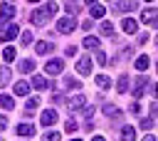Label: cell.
Instances as JSON below:
<instances>
[{
  "instance_id": "obj_1",
  "label": "cell",
  "mask_w": 158,
  "mask_h": 141,
  "mask_svg": "<svg viewBox=\"0 0 158 141\" xmlns=\"http://www.w3.org/2000/svg\"><path fill=\"white\" fill-rule=\"evenodd\" d=\"M62 67H64V64H62V59H49V62H47V67H44V72H47V74H52V77H57V74L62 72Z\"/></svg>"
},
{
  "instance_id": "obj_2",
  "label": "cell",
  "mask_w": 158,
  "mask_h": 141,
  "mask_svg": "<svg viewBox=\"0 0 158 141\" xmlns=\"http://www.w3.org/2000/svg\"><path fill=\"white\" fill-rule=\"evenodd\" d=\"M74 25H77V22H74V17H62V20L57 22V30H59V32H72V30H74Z\"/></svg>"
},
{
  "instance_id": "obj_3",
  "label": "cell",
  "mask_w": 158,
  "mask_h": 141,
  "mask_svg": "<svg viewBox=\"0 0 158 141\" xmlns=\"http://www.w3.org/2000/svg\"><path fill=\"white\" fill-rule=\"evenodd\" d=\"M77 72H79V74H89V72H91V59H89V57H81V59L77 62Z\"/></svg>"
},
{
  "instance_id": "obj_4",
  "label": "cell",
  "mask_w": 158,
  "mask_h": 141,
  "mask_svg": "<svg viewBox=\"0 0 158 141\" xmlns=\"http://www.w3.org/2000/svg\"><path fill=\"white\" fill-rule=\"evenodd\" d=\"M54 121H57V111H52V109L40 116V124H42V126H49V124H54Z\"/></svg>"
},
{
  "instance_id": "obj_5",
  "label": "cell",
  "mask_w": 158,
  "mask_h": 141,
  "mask_svg": "<svg viewBox=\"0 0 158 141\" xmlns=\"http://www.w3.org/2000/svg\"><path fill=\"white\" fill-rule=\"evenodd\" d=\"M12 15H15V7L12 5H0V20H12Z\"/></svg>"
},
{
  "instance_id": "obj_6",
  "label": "cell",
  "mask_w": 158,
  "mask_h": 141,
  "mask_svg": "<svg viewBox=\"0 0 158 141\" xmlns=\"http://www.w3.org/2000/svg\"><path fill=\"white\" fill-rule=\"evenodd\" d=\"M17 134L20 136H32L35 134V126L32 124H17Z\"/></svg>"
},
{
  "instance_id": "obj_7",
  "label": "cell",
  "mask_w": 158,
  "mask_h": 141,
  "mask_svg": "<svg viewBox=\"0 0 158 141\" xmlns=\"http://www.w3.org/2000/svg\"><path fill=\"white\" fill-rule=\"evenodd\" d=\"M47 17H49V15H47L44 10H37V12L32 15V22H35V25H44V22H47Z\"/></svg>"
},
{
  "instance_id": "obj_8",
  "label": "cell",
  "mask_w": 158,
  "mask_h": 141,
  "mask_svg": "<svg viewBox=\"0 0 158 141\" xmlns=\"http://www.w3.org/2000/svg\"><path fill=\"white\" fill-rule=\"evenodd\" d=\"M148 84V79L146 77H141V79H136V87H133V96H141L143 94V87Z\"/></svg>"
},
{
  "instance_id": "obj_9",
  "label": "cell",
  "mask_w": 158,
  "mask_h": 141,
  "mask_svg": "<svg viewBox=\"0 0 158 141\" xmlns=\"http://www.w3.org/2000/svg\"><path fill=\"white\" fill-rule=\"evenodd\" d=\"M79 106H84V96H81V94H77V96L69 99V109H72V111H77Z\"/></svg>"
},
{
  "instance_id": "obj_10",
  "label": "cell",
  "mask_w": 158,
  "mask_h": 141,
  "mask_svg": "<svg viewBox=\"0 0 158 141\" xmlns=\"http://www.w3.org/2000/svg\"><path fill=\"white\" fill-rule=\"evenodd\" d=\"M133 5H136V0H118V2H116V10H118V12H126V10H131Z\"/></svg>"
},
{
  "instance_id": "obj_11",
  "label": "cell",
  "mask_w": 158,
  "mask_h": 141,
  "mask_svg": "<svg viewBox=\"0 0 158 141\" xmlns=\"http://www.w3.org/2000/svg\"><path fill=\"white\" fill-rule=\"evenodd\" d=\"M141 20H143V22H156V20H158V15H156V10H151V7H148V10H143Z\"/></svg>"
},
{
  "instance_id": "obj_12",
  "label": "cell",
  "mask_w": 158,
  "mask_h": 141,
  "mask_svg": "<svg viewBox=\"0 0 158 141\" xmlns=\"http://www.w3.org/2000/svg\"><path fill=\"white\" fill-rule=\"evenodd\" d=\"M121 27H123V32H136V20H131V17H126L123 22H121Z\"/></svg>"
},
{
  "instance_id": "obj_13",
  "label": "cell",
  "mask_w": 158,
  "mask_h": 141,
  "mask_svg": "<svg viewBox=\"0 0 158 141\" xmlns=\"http://www.w3.org/2000/svg\"><path fill=\"white\" fill-rule=\"evenodd\" d=\"M35 49H37V54H47V52H52V42H37Z\"/></svg>"
},
{
  "instance_id": "obj_14",
  "label": "cell",
  "mask_w": 158,
  "mask_h": 141,
  "mask_svg": "<svg viewBox=\"0 0 158 141\" xmlns=\"http://www.w3.org/2000/svg\"><path fill=\"white\" fill-rule=\"evenodd\" d=\"M32 87H35V89H47V87H49V82H47L44 77H40V74H37V77L32 79Z\"/></svg>"
},
{
  "instance_id": "obj_15",
  "label": "cell",
  "mask_w": 158,
  "mask_h": 141,
  "mask_svg": "<svg viewBox=\"0 0 158 141\" xmlns=\"http://www.w3.org/2000/svg\"><path fill=\"white\" fill-rule=\"evenodd\" d=\"M27 92H30L27 82H17V84H15V94H17V96H27Z\"/></svg>"
},
{
  "instance_id": "obj_16",
  "label": "cell",
  "mask_w": 158,
  "mask_h": 141,
  "mask_svg": "<svg viewBox=\"0 0 158 141\" xmlns=\"http://www.w3.org/2000/svg\"><path fill=\"white\" fill-rule=\"evenodd\" d=\"M121 139H123V141H133V139H136L133 126H123V129H121Z\"/></svg>"
},
{
  "instance_id": "obj_17",
  "label": "cell",
  "mask_w": 158,
  "mask_h": 141,
  "mask_svg": "<svg viewBox=\"0 0 158 141\" xmlns=\"http://www.w3.org/2000/svg\"><path fill=\"white\" fill-rule=\"evenodd\" d=\"M0 106L10 111V109L15 106V101H12V96H7V94H0Z\"/></svg>"
},
{
  "instance_id": "obj_18",
  "label": "cell",
  "mask_w": 158,
  "mask_h": 141,
  "mask_svg": "<svg viewBox=\"0 0 158 141\" xmlns=\"http://www.w3.org/2000/svg\"><path fill=\"white\" fill-rule=\"evenodd\" d=\"M104 15H106V10H104L101 5H91V17H94V20H99V17H104Z\"/></svg>"
},
{
  "instance_id": "obj_19",
  "label": "cell",
  "mask_w": 158,
  "mask_h": 141,
  "mask_svg": "<svg viewBox=\"0 0 158 141\" xmlns=\"http://www.w3.org/2000/svg\"><path fill=\"white\" fill-rule=\"evenodd\" d=\"M109 84H111V79H109L106 74H99V77H96V87H101V89H109Z\"/></svg>"
},
{
  "instance_id": "obj_20",
  "label": "cell",
  "mask_w": 158,
  "mask_h": 141,
  "mask_svg": "<svg viewBox=\"0 0 158 141\" xmlns=\"http://www.w3.org/2000/svg\"><path fill=\"white\" fill-rule=\"evenodd\" d=\"M15 52H17L15 47H5V49H2V57H5V62H12V59H15Z\"/></svg>"
},
{
  "instance_id": "obj_21",
  "label": "cell",
  "mask_w": 158,
  "mask_h": 141,
  "mask_svg": "<svg viewBox=\"0 0 158 141\" xmlns=\"http://www.w3.org/2000/svg\"><path fill=\"white\" fill-rule=\"evenodd\" d=\"M146 67H148V57H146V54H141V57L136 59V69H138V72H143Z\"/></svg>"
},
{
  "instance_id": "obj_22",
  "label": "cell",
  "mask_w": 158,
  "mask_h": 141,
  "mask_svg": "<svg viewBox=\"0 0 158 141\" xmlns=\"http://www.w3.org/2000/svg\"><path fill=\"white\" fill-rule=\"evenodd\" d=\"M7 82H10V69L7 67H0V87L7 84Z\"/></svg>"
},
{
  "instance_id": "obj_23",
  "label": "cell",
  "mask_w": 158,
  "mask_h": 141,
  "mask_svg": "<svg viewBox=\"0 0 158 141\" xmlns=\"http://www.w3.org/2000/svg\"><path fill=\"white\" fill-rule=\"evenodd\" d=\"M84 47H89V49H96V47H99V40H96V37H86V40H84Z\"/></svg>"
},
{
  "instance_id": "obj_24",
  "label": "cell",
  "mask_w": 158,
  "mask_h": 141,
  "mask_svg": "<svg viewBox=\"0 0 158 141\" xmlns=\"http://www.w3.org/2000/svg\"><path fill=\"white\" fill-rule=\"evenodd\" d=\"M126 84H128V77H126V74H121V77H118V82H116L118 92H126Z\"/></svg>"
},
{
  "instance_id": "obj_25",
  "label": "cell",
  "mask_w": 158,
  "mask_h": 141,
  "mask_svg": "<svg viewBox=\"0 0 158 141\" xmlns=\"http://www.w3.org/2000/svg\"><path fill=\"white\" fill-rule=\"evenodd\" d=\"M37 104H40V99H37V96H32V99L27 101V109H25V111H27V114H32V111L37 109Z\"/></svg>"
},
{
  "instance_id": "obj_26",
  "label": "cell",
  "mask_w": 158,
  "mask_h": 141,
  "mask_svg": "<svg viewBox=\"0 0 158 141\" xmlns=\"http://www.w3.org/2000/svg\"><path fill=\"white\" fill-rule=\"evenodd\" d=\"M32 67H35V62H32V59H22V62H20V69H22V72H30Z\"/></svg>"
},
{
  "instance_id": "obj_27",
  "label": "cell",
  "mask_w": 158,
  "mask_h": 141,
  "mask_svg": "<svg viewBox=\"0 0 158 141\" xmlns=\"http://www.w3.org/2000/svg\"><path fill=\"white\" fill-rule=\"evenodd\" d=\"M42 141H59V131H49V134H44Z\"/></svg>"
},
{
  "instance_id": "obj_28",
  "label": "cell",
  "mask_w": 158,
  "mask_h": 141,
  "mask_svg": "<svg viewBox=\"0 0 158 141\" xmlns=\"http://www.w3.org/2000/svg\"><path fill=\"white\" fill-rule=\"evenodd\" d=\"M44 12H47V15H54V12H57V2H47Z\"/></svg>"
},
{
  "instance_id": "obj_29",
  "label": "cell",
  "mask_w": 158,
  "mask_h": 141,
  "mask_svg": "<svg viewBox=\"0 0 158 141\" xmlns=\"http://www.w3.org/2000/svg\"><path fill=\"white\" fill-rule=\"evenodd\" d=\"M22 45H30L32 42V32H22V40H20Z\"/></svg>"
},
{
  "instance_id": "obj_30",
  "label": "cell",
  "mask_w": 158,
  "mask_h": 141,
  "mask_svg": "<svg viewBox=\"0 0 158 141\" xmlns=\"http://www.w3.org/2000/svg\"><path fill=\"white\" fill-rule=\"evenodd\" d=\"M111 30H114V27H111L109 22H101V32H104V35H111Z\"/></svg>"
},
{
  "instance_id": "obj_31",
  "label": "cell",
  "mask_w": 158,
  "mask_h": 141,
  "mask_svg": "<svg viewBox=\"0 0 158 141\" xmlns=\"http://www.w3.org/2000/svg\"><path fill=\"white\" fill-rule=\"evenodd\" d=\"M96 62H99V64H106V54H104V52H101V49H99V52H96Z\"/></svg>"
},
{
  "instance_id": "obj_32",
  "label": "cell",
  "mask_w": 158,
  "mask_h": 141,
  "mask_svg": "<svg viewBox=\"0 0 158 141\" xmlns=\"http://www.w3.org/2000/svg\"><path fill=\"white\" fill-rule=\"evenodd\" d=\"M104 111H106L109 116H114V114H116V106H114V104H106V106H104Z\"/></svg>"
},
{
  "instance_id": "obj_33",
  "label": "cell",
  "mask_w": 158,
  "mask_h": 141,
  "mask_svg": "<svg viewBox=\"0 0 158 141\" xmlns=\"http://www.w3.org/2000/svg\"><path fill=\"white\" fill-rule=\"evenodd\" d=\"M64 126H67V131H77V121H72V119H69Z\"/></svg>"
},
{
  "instance_id": "obj_34",
  "label": "cell",
  "mask_w": 158,
  "mask_h": 141,
  "mask_svg": "<svg viewBox=\"0 0 158 141\" xmlns=\"http://www.w3.org/2000/svg\"><path fill=\"white\" fill-rule=\"evenodd\" d=\"M151 124H153L151 119H143V121H141V126H143V129H151Z\"/></svg>"
},
{
  "instance_id": "obj_35",
  "label": "cell",
  "mask_w": 158,
  "mask_h": 141,
  "mask_svg": "<svg viewBox=\"0 0 158 141\" xmlns=\"http://www.w3.org/2000/svg\"><path fill=\"white\" fill-rule=\"evenodd\" d=\"M151 94H153V96L158 99V84H153V89H151Z\"/></svg>"
},
{
  "instance_id": "obj_36",
  "label": "cell",
  "mask_w": 158,
  "mask_h": 141,
  "mask_svg": "<svg viewBox=\"0 0 158 141\" xmlns=\"http://www.w3.org/2000/svg\"><path fill=\"white\" fill-rule=\"evenodd\" d=\"M5 126H7V119H5V116H0V129H5Z\"/></svg>"
},
{
  "instance_id": "obj_37",
  "label": "cell",
  "mask_w": 158,
  "mask_h": 141,
  "mask_svg": "<svg viewBox=\"0 0 158 141\" xmlns=\"http://www.w3.org/2000/svg\"><path fill=\"white\" fill-rule=\"evenodd\" d=\"M91 141H106V139H104V136H94Z\"/></svg>"
},
{
  "instance_id": "obj_38",
  "label": "cell",
  "mask_w": 158,
  "mask_h": 141,
  "mask_svg": "<svg viewBox=\"0 0 158 141\" xmlns=\"http://www.w3.org/2000/svg\"><path fill=\"white\" fill-rule=\"evenodd\" d=\"M143 141H156V136H146V139H143Z\"/></svg>"
},
{
  "instance_id": "obj_39",
  "label": "cell",
  "mask_w": 158,
  "mask_h": 141,
  "mask_svg": "<svg viewBox=\"0 0 158 141\" xmlns=\"http://www.w3.org/2000/svg\"><path fill=\"white\" fill-rule=\"evenodd\" d=\"M86 2H91V5H94V2H96V0H86Z\"/></svg>"
},
{
  "instance_id": "obj_40",
  "label": "cell",
  "mask_w": 158,
  "mask_h": 141,
  "mask_svg": "<svg viewBox=\"0 0 158 141\" xmlns=\"http://www.w3.org/2000/svg\"><path fill=\"white\" fill-rule=\"evenodd\" d=\"M72 141H81V139H72Z\"/></svg>"
},
{
  "instance_id": "obj_41",
  "label": "cell",
  "mask_w": 158,
  "mask_h": 141,
  "mask_svg": "<svg viewBox=\"0 0 158 141\" xmlns=\"http://www.w3.org/2000/svg\"><path fill=\"white\" fill-rule=\"evenodd\" d=\"M146 2H153V0H146Z\"/></svg>"
},
{
  "instance_id": "obj_42",
  "label": "cell",
  "mask_w": 158,
  "mask_h": 141,
  "mask_svg": "<svg viewBox=\"0 0 158 141\" xmlns=\"http://www.w3.org/2000/svg\"><path fill=\"white\" fill-rule=\"evenodd\" d=\"M156 69H158V62H156Z\"/></svg>"
},
{
  "instance_id": "obj_43",
  "label": "cell",
  "mask_w": 158,
  "mask_h": 141,
  "mask_svg": "<svg viewBox=\"0 0 158 141\" xmlns=\"http://www.w3.org/2000/svg\"><path fill=\"white\" fill-rule=\"evenodd\" d=\"M30 2H37V0H30Z\"/></svg>"
}]
</instances>
